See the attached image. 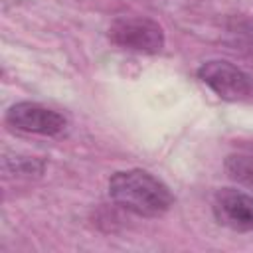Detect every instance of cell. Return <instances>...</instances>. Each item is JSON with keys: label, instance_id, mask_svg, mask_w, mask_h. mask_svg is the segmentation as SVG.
<instances>
[{"label": "cell", "instance_id": "obj_1", "mask_svg": "<svg viewBox=\"0 0 253 253\" xmlns=\"http://www.w3.org/2000/svg\"><path fill=\"white\" fill-rule=\"evenodd\" d=\"M109 196L121 208L142 217H158L174 204L170 188L140 168L115 172L109 180Z\"/></svg>", "mask_w": 253, "mask_h": 253}, {"label": "cell", "instance_id": "obj_2", "mask_svg": "<svg viewBox=\"0 0 253 253\" xmlns=\"http://www.w3.org/2000/svg\"><path fill=\"white\" fill-rule=\"evenodd\" d=\"M198 77L225 101H253V75L229 61H206L200 65Z\"/></svg>", "mask_w": 253, "mask_h": 253}, {"label": "cell", "instance_id": "obj_3", "mask_svg": "<svg viewBox=\"0 0 253 253\" xmlns=\"http://www.w3.org/2000/svg\"><path fill=\"white\" fill-rule=\"evenodd\" d=\"M109 40L125 49L158 53L164 47L162 28L148 18H119L109 28Z\"/></svg>", "mask_w": 253, "mask_h": 253}, {"label": "cell", "instance_id": "obj_4", "mask_svg": "<svg viewBox=\"0 0 253 253\" xmlns=\"http://www.w3.org/2000/svg\"><path fill=\"white\" fill-rule=\"evenodd\" d=\"M6 123L12 128L34 132V134H45V136L61 134L67 125L57 111L32 101H20L12 105L6 111Z\"/></svg>", "mask_w": 253, "mask_h": 253}, {"label": "cell", "instance_id": "obj_5", "mask_svg": "<svg viewBox=\"0 0 253 253\" xmlns=\"http://www.w3.org/2000/svg\"><path fill=\"white\" fill-rule=\"evenodd\" d=\"M213 215L219 225L233 231H251L253 229V196L223 188L213 198Z\"/></svg>", "mask_w": 253, "mask_h": 253}, {"label": "cell", "instance_id": "obj_6", "mask_svg": "<svg viewBox=\"0 0 253 253\" xmlns=\"http://www.w3.org/2000/svg\"><path fill=\"white\" fill-rule=\"evenodd\" d=\"M223 166H225V172L231 180L253 188V156L231 154V156L225 158Z\"/></svg>", "mask_w": 253, "mask_h": 253}]
</instances>
